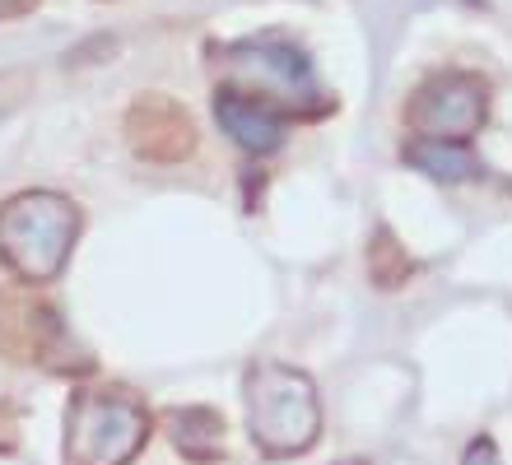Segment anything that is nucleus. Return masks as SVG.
Returning a JSON list of instances; mask_svg holds the SVG:
<instances>
[{
    "mask_svg": "<svg viewBox=\"0 0 512 465\" xmlns=\"http://www.w3.org/2000/svg\"><path fill=\"white\" fill-rule=\"evenodd\" d=\"M489 89L471 75H443L429 89L419 93L415 121L424 131H433V140H466V135L485 121Z\"/></svg>",
    "mask_w": 512,
    "mask_h": 465,
    "instance_id": "f257e3e1",
    "label": "nucleus"
},
{
    "mask_svg": "<svg viewBox=\"0 0 512 465\" xmlns=\"http://www.w3.org/2000/svg\"><path fill=\"white\" fill-rule=\"evenodd\" d=\"M215 112H219V121L238 135V145H247V149H275L280 145V126H275V117L266 112L261 98H247V93L224 89L215 98Z\"/></svg>",
    "mask_w": 512,
    "mask_h": 465,
    "instance_id": "f03ea898",
    "label": "nucleus"
},
{
    "mask_svg": "<svg viewBox=\"0 0 512 465\" xmlns=\"http://www.w3.org/2000/svg\"><path fill=\"white\" fill-rule=\"evenodd\" d=\"M410 163H419L429 177H443V182H461V177L475 173V159L466 149H443V145H415L410 149Z\"/></svg>",
    "mask_w": 512,
    "mask_h": 465,
    "instance_id": "7ed1b4c3",
    "label": "nucleus"
},
{
    "mask_svg": "<svg viewBox=\"0 0 512 465\" xmlns=\"http://www.w3.org/2000/svg\"><path fill=\"white\" fill-rule=\"evenodd\" d=\"M466 465H499V452H494V442H489V438L471 442V452H466Z\"/></svg>",
    "mask_w": 512,
    "mask_h": 465,
    "instance_id": "20e7f679",
    "label": "nucleus"
},
{
    "mask_svg": "<svg viewBox=\"0 0 512 465\" xmlns=\"http://www.w3.org/2000/svg\"><path fill=\"white\" fill-rule=\"evenodd\" d=\"M33 0H0V14H19V10H28Z\"/></svg>",
    "mask_w": 512,
    "mask_h": 465,
    "instance_id": "39448f33",
    "label": "nucleus"
}]
</instances>
